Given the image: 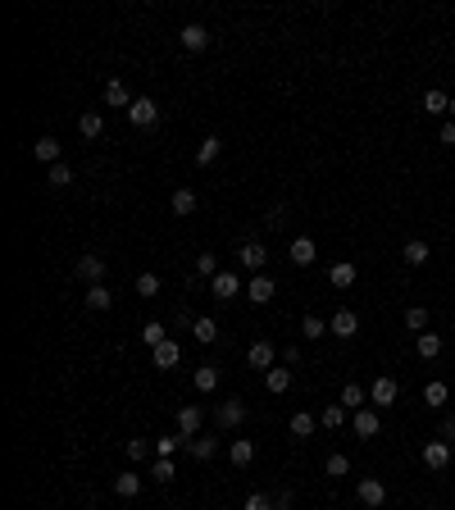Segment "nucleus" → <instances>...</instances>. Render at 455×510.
I'll list each match as a JSON object with an SVG mask.
<instances>
[{
    "label": "nucleus",
    "mask_w": 455,
    "mask_h": 510,
    "mask_svg": "<svg viewBox=\"0 0 455 510\" xmlns=\"http://www.w3.org/2000/svg\"><path fill=\"white\" fill-rule=\"evenodd\" d=\"M287 255H292V264H301V269H310V264L319 260V246H315V237H296Z\"/></svg>",
    "instance_id": "4468645a"
},
{
    "label": "nucleus",
    "mask_w": 455,
    "mask_h": 510,
    "mask_svg": "<svg viewBox=\"0 0 455 510\" xmlns=\"http://www.w3.org/2000/svg\"><path fill=\"white\" fill-rule=\"evenodd\" d=\"M141 342L155 351L160 342H169V328H164V324H146V328H141Z\"/></svg>",
    "instance_id": "4c0bfd02"
},
{
    "label": "nucleus",
    "mask_w": 455,
    "mask_h": 510,
    "mask_svg": "<svg viewBox=\"0 0 455 510\" xmlns=\"http://www.w3.org/2000/svg\"><path fill=\"white\" fill-rule=\"evenodd\" d=\"M196 273H201V278H219V260L210 255V251H205V255H196Z\"/></svg>",
    "instance_id": "a18cd8bd"
},
{
    "label": "nucleus",
    "mask_w": 455,
    "mask_h": 510,
    "mask_svg": "<svg viewBox=\"0 0 455 510\" xmlns=\"http://www.w3.org/2000/svg\"><path fill=\"white\" fill-rule=\"evenodd\" d=\"M178 42H183V51L201 55V51H210V28L205 23H187L183 33H178Z\"/></svg>",
    "instance_id": "20e7f679"
},
{
    "label": "nucleus",
    "mask_w": 455,
    "mask_h": 510,
    "mask_svg": "<svg viewBox=\"0 0 455 510\" xmlns=\"http://www.w3.org/2000/svg\"><path fill=\"white\" fill-rule=\"evenodd\" d=\"M246 510H273V506H269V497H264V492H250V497H246Z\"/></svg>",
    "instance_id": "de8ad7c7"
},
{
    "label": "nucleus",
    "mask_w": 455,
    "mask_h": 510,
    "mask_svg": "<svg viewBox=\"0 0 455 510\" xmlns=\"http://www.w3.org/2000/svg\"><path fill=\"white\" fill-rule=\"evenodd\" d=\"M196 206H201V201H196V192H192V187H178V192H174V215H178V219L196 215Z\"/></svg>",
    "instance_id": "4be33fe9"
},
{
    "label": "nucleus",
    "mask_w": 455,
    "mask_h": 510,
    "mask_svg": "<svg viewBox=\"0 0 455 510\" xmlns=\"http://www.w3.org/2000/svg\"><path fill=\"white\" fill-rule=\"evenodd\" d=\"M414 351H419L423 360H437V356H442V337H437L433 328H428V333H419V342H414Z\"/></svg>",
    "instance_id": "b1692460"
},
{
    "label": "nucleus",
    "mask_w": 455,
    "mask_h": 510,
    "mask_svg": "<svg viewBox=\"0 0 455 510\" xmlns=\"http://www.w3.org/2000/svg\"><path fill=\"white\" fill-rule=\"evenodd\" d=\"M77 132H82L87 141H96L100 132H105V114H100V109H87V114L77 119Z\"/></svg>",
    "instance_id": "6ab92c4d"
},
{
    "label": "nucleus",
    "mask_w": 455,
    "mask_h": 510,
    "mask_svg": "<svg viewBox=\"0 0 455 510\" xmlns=\"http://www.w3.org/2000/svg\"><path fill=\"white\" fill-rule=\"evenodd\" d=\"M228 460H232L237 469H246L250 460H255V442H250V437H237V442L228 446Z\"/></svg>",
    "instance_id": "a211bd4d"
},
{
    "label": "nucleus",
    "mask_w": 455,
    "mask_h": 510,
    "mask_svg": "<svg viewBox=\"0 0 455 510\" xmlns=\"http://www.w3.org/2000/svg\"><path fill=\"white\" fill-rule=\"evenodd\" d=\"M423 465L442 474V469L451 465V442H442V437H433V442H423Z\"/></svg>",
    "instance_id": "39448f33"
},
{
    "label": "nucleus",
    "mask_w": 455,
    "mask_h": 510,
    "mask_svg": "<svg viewBox=\"0 0 455 510\" xmlns=\"http://www.w3.org/2000/svg\"><path fill=\"white\" fill-rule=\"evenodd\" d=\"M324 333H328V324H324L319 315H305V319H301V337H305V342H319Z\"/></svg>",
    "instance_id": "2f4dec72"
},
{
    "label": "nucleus",
    "mask_w": 455,
    "mask_h": 510,
    "mask_svg": "<svg viewBox=\"0 0 455 510\" xmlns=\"http://www.w3.org/2000/svg\"><path fill=\"white\" fill-rule=\"evenodd\" d=\"M201 424H205V410H201V406H183V410H178V433L183 437H196Z\"/></svg>",
    "instance_id": "ddd939ff"
},
{
    "label": "nucleus",
    "mask_w": 455,
    "mask_h": 510,
    "mask_svg": "<svg viewBox=\"0 0 455 510\" xmlns=\"http://www.w3.org/2000/svg\"><path fill=\"white\" fill-rule=\"evenodd\" d=\"M109 305H114V292H109L105 282L87 287V310H109Z\"/></svg>",
    "instance_id": "cd10ccee"
},
{
    "label": "nucleus",
    "mask_w": 455,
    "mask_h": 510,
    "mask_svg": "<svg viewBox=\"0 0 455 510\" xmlns=\"http://www.w3.org/2000/svg\"><path fill=\"white\" fill-rule=\"evenodd\" d=\"M187 442V437L183 433H178V437H155V456H164V460H174V451H178V446H183Z\"/></svg>",
    "instance_id": "37998d69"
},
{
    "label": "nucleus",
    "mask_w": 455,
    "mask_h": 510,
    "mask_svg": "<svg viewBox=\"0 0 455 510\" xmlns=\"http://www.w3.org/2000/svg\"><path fill=\"white\" fill-rule=\"evenodd\" d=\"M451 437H455V415H451V419H442V442H451Z\"/></svg>",
    "instance_id": "3c124183"
},
{
    "label": "nucleus",
    "mask_w": 455,
    "mask_h": 510,
    "mask_svg": "<svg viewBox=\"0 0 455 510\" xmlns=\"http://www.w3.org/2000/svg\"><path fill=\"white\" fill-rule=\"evenodd\" d=\"M423 109H428V114H446V109H451V96H446V91H437V87H428V96H423Z\"/></svg>",
    "instance_id": "c756f323"
},
{
    "label": "nucleus",
    "mask_w": 455,
    "mask_h": 510,
    "mask_svg": "<svg viewBox=\"0 0 455 510\" xmlns=\"http://www.w3.org/2000/svg\"><path fill=\"white\" fill-rule=\"evenodd\" d=\"M401 255H405V264H410V269H423V264H428V242H419V237L405 242Z\"/></svg>",
    "instance_id": "393cba45"
},
{
    "label": "nucleus",
    "mask_w": 455,
    "mask_h": 510,
    "mask_svg": "<svg viewBox=\"0 0 455 510\" xmlns=\"http://www.w3.org/2000/svg\"><path fill=\"white\" fill-rule=\"evenodd\" d=\"M328 278H333V287H342V292H346V287H355V264H351V260L333 264V269H328Z\"/></svg>",
    "instance_id": "5701e85b"
},
{
    "label": "nucleus",
    "mask_w": 455,
    "mask_h": 510,
    "mask_svg": "<svg viewBox=\"0 0 455 510\" xmlns=\"http://www.w3.org/2000/svg\"><path fill=\"white\" fill-rule=\"evenodd\" d=\"M315 428H319V419L310 410H296L292 415V424H287V433L296 437V442H301V437H315Z\"/></svg>",
    "instance_id": "f3484780"
},
{
    "label": "nucleus",
    "mask_w": 455,
    "mask_h": 510,
    "mask_svg": "<svg viewBox=\"0 0 455 510\" xmlns=\"http://www.w3.org/2000/svg\"><path fill=\"white\" fill-rule=\"evenodd\" d=\"M446 114H451V123H455V96H451V109H446Z\"/></svg>",
    "instance_id": "603ef678"
},
{
    "label": "nucleus",
    "mask_w": 455,
    "mask_h": 510,
    "mask_svg": "<svg viewBox=\"0 0 455 510\" xmlns=\"http://www.w3.org/2000/svg\"><path fill=\"white\" fill-rule=\"evenodd\" d=\"M219 151H223V141H219V137H205L201 146H196V164H214Z\"/></svg>",
    "instance_id": "7c9ffc66"
},
{
    "label": "nucleus",
    "mask_w": 455,
    "mask_h": 510,
    "mask_svg": "<svg viewBox=\"0 0 455 510\" xmlns=\"http://www.w3.org/2000/svg\"><path fill=\"white\" fill-rule=\"evenodd\" d=\"M77 278L87 282V287H96V282L105 278V255H96V251H87V255L77 260Z\"/></svg>",
    "instance_id": "423d86ee"
},
{
    "label": "nucleus",
    "mask_w": 455,
    "mask_h": 510,
    "mask_svg": "<svg viewBox=\"0 0 455 510\" xmlns=\"http://www.w3.org/2000/svg\"><path fill=\"white\" fill-rule=\"evenodd\" d=\"M137 296H146V301L160 296V273H141V278H137Z\"/></svg>",
    "instance_id": "c03bdc74"
},
{
    "label": "nucleus",
    "mask_w": 455,
    "mask_h": 510,
    "mask_svg": "<svg viewBox=\"0 0 455 510\" xmlns=\"http://www.w3.org/2000/svg\"><path fill=\"white\" fill-rule=\"evenodd\" d=\"M324 474L328 478H346L351 474V460L342 456V451H337V456H328V465H324Z\"/></svg>",
    "instance_id": "79ce46f5"
},
{
    "label": "nucleus",
    "mask_w": 455,
    "mask_h": 510,
    "mask_svg": "<svg viewBox=\"0 0 455 510\" xmlns=\"http://www.w3.org/2000/svg\"><path fill=\"white\" fill-rule=\"evenodd\" d=\"M442 146H455V123H442Z\"/></svg>",
    "instance_id": "8fccbe9b"
},
{
    "label": "nucleus",
    "mask_w": 455,
    "mask_h": 510,
    "mask_svg": "<svg viewBox=\"0 0 455 510\" xmlns=\"http://www.w3.org/2000/svg\"><path fill=\"white\" fill-rule=\"evenodd\" d=\"M192 383H196V392H214L219 383H223V374H219L214 365H201V370L192 374Z\"/></svg>",
    "instance_id": "412c9836"
},
{
    "label": "nucleus",
    "mask_w": 455,
    "mask_h": 510,
    "mask_svg": "<svg viewBox=\"0 0 455 510\" xmlns=\"http://www.w3.org/2000/svg\"><path fill=\"white\" fill-rule=\"evenodd\" d=\"M114 492H119V497H137V492H141V474H119V478H114Z\"/></svg>",
    "instance_id": "e433bc0d"
},
{
    "label": "nucleus",
    "mask_w": 455,
    "mask_h": 510,
    "mask_svg": "<svg viewBox=\"0 0 455 510\" xmlns=\"http://www.w3.org/2000/svg\"><path fill=\"white\" fill-rule=\"evenodd\" d=\"M237 260H241V269L255 278V273L269 264V251H264V242H241V251H237Z\"/></svg>",
    "instance_id": "f03ea898"
},
{
    "label": "nucleus",
    "mask_w": 455,
    "mask_h": 510,
    "mask_svg": "<svg viewBox=\"0 0 455 510\" xmlns=\"http://www.w3.org/2000/svg\"><path fill=\"white\" fill-rule=\"evenodd\" d=\"M405 328H414V333H428V310H423V305H410V310H405Z\"/></svg>",
    "instance_id": "ea45409f"
},
{
    "label": "nucleus",
    "mask_w": 455,
    "mask_h": 510,
    "mask_svg": "<svg viewBox=\"0 0 455 510\" xmlns=\"http://www.w3.org/2000/svg\"><path fill=\"white\" fill-rule=\"evenodd\" d=\"M132 100H137V96L128 91L123 78H109V82H105V105L109 109H132Z\"/></svg>",
    "instance_id": "9d476101"
},
{
    "label": "nucleus",
    "mask_w": 455,
    "mask_h": 510,
    "mask_svg": "<svg viewBox=\"0 0 455 510\" xmlns=\"http://www.w3.org/2000/svg\"><path fill=\"white\" fill-rule=\"evenodd\" d=\"M151 451H155V446H146V442H141V437H132V442H128V456L137 460V465H141V460H146V456H151Z\"/></svg>",
    "instance_id": "49530a36"
},
{
    "label": "nucleus",
    "mask_w": 455,
    "mask_h": 510,
    "mask_svg": "<svg viewBox=\"0 0 455 510\" xmlns=\"http://www.w3.org/2000/svg\"><path fill=\"white\" fill-rule=\"evenodd\" d=\"M210 292H214V301H232L241 292V278L237 273H219V278H210Z\"/></svg>",
    "instance_id": "2eb2a0df"
},
{
    "label": "nucleus",
    "mask_w": 455,
    "mask_h": 510,
    "mask_svg": "<svg viewBox=\"0 0 455 510\" xmlns=\"http://www.w3.org/2000/svg\"><path fill=\"white\" fill-rule=\"evenodd\" d=\"M174 474H178V469H174V460L155 456V465H151V478H155V483H174Z\"/></svg>",
    "instance_id": "a19ab883"
},
{
    "label": "nucleus",
    "mask_w": 455,
    "mask_h": 510,
    "mask_svg": "<svg viewBox=\"0 0 455 510\" xmlns=\"http://www.w3.org/2000/svg\"><path fill=\"white\" fill-rule=\"evenodd\" d=\"M273 342H250V351H246V370H260V374H269L273 370Z\"/></svg>",
    "instance_id": "0eeeda50"
},
{
    "label": "nucleus",
    "mask_w": 455,
    "mask_h": 510,
    "mask_svg": "<svg viewBox=\"0 0 455 510\" xmlns=\"http://www.w3.org/2000/svg\"><path fill=\"white\" fill-rule=\"evenodd\" d=\"M192 337H196V342H214V337H219V324H214V319H196V324H192Z\"/></svg>",
    "instance_id": "c9c22d12"
},
{
    "label": "nucleus",
    "mask_w": 455,
    "mask_h": 510,
    "mask_svg": "<svg viewBox=\"0 0 455 510\" xmlns=\"http://www.w3.org/2000/svg\"><path fill=\"white\" fill-rule=\"evenodd\" d=\"M423 401H428V410H437V406H446V383L433 379L428 388H423Z\"/></svg>",
    "instance_id": "72a5a7b5"
},
{
    "label": "nucleus",
    "mask_w": 455,
    "mask_h": 510,
    "mask_svg": "<svg viewBox=\"0 0 455 510\" xmlns=\"http://www.w3.org/2000/svg\"><path fill=\"white\" fill-rule=\"evenodd\" d=\"M378 410H355V433L360 437H378Z\"/></svg>",
    "instance_id": "a878e982"
},
{
    "label": "nucleus",
    "mask_w": 455,
    "mask_h": 510,
    "mask_svg": "<svg viewBox=\"0 0 455 510\" xmlns=\"http://www.w3.org/2000/svg\"><path fill=\"white\" fill-rule=\"evenodd\" d=\"M282 360H287V365H301V347H282Z\"/></svg>",
    "instance_id": "09e8293b"
},
{
    "label": "nucleus",
    "mask_w": 455,
    "mask_h": 510,
    "mask_svg": "<svg viewBox=\"0 0 455 510\" xmlns=\"http://www.w3.org/2000/svg\"><path fill=\"white\" fill-rule=\"evenodd\" d=\"M273 510H287V501H278V506H273Z\"/></svg>",
    "instance_id": "864d4df0"
},
{
    "label": "nucleus",
    "mask_w": 455,
    "mask_h": 510,
    "mask_svg": "<svg viewBox=\"0 0 455 510\" xmlns=\"http://www.w3.org/2000/svg\"><path fill=\"white\" fill-rule=\"evenodd\" d=\"M219 428H241V424H246V401H241V397H232V401H223L219 406Z\"/></svg>",
    "instance_id": "6e6552de"
},
{
    "label": "nucleus",
    "mask_w": 455,
    "mask_h": 510,
    "mask_svg": "<svg viewBox=\"0 0 455 510\" xmlns=\"http://www.w3.org/2000/svg\"><path fill=\"white\" fill-rule=\"evenodd\" d=\"M273 292H278V287H273L269 273H255V278L246 282V296H250L255 305H269V301H273Z\"/></svg>",
    "instance_id": "f8f14e48"
},
{
    "label": "nucleus",
    "mask_w": 455,
    "mask_h": 510,
    "mask_svg": "<svg viewBox=\"0 0 455 510\" xmlns=\"http://www.w3.org/2000/svg\"><path fill=\"white\" fill-rule=\"evenodd\" d=\"M319 424H324V428H342V424H346V406H342V401H333L324 415H319Z\"/></svg>",
    "instance_id": "f704fd0d"
},
{
    "label": "nucleus",
    "mask_w": 455,
    "mask_h": 510,
    "mask_svg": "<svg viewBox=\"0 0 455 510\" xmlns=\"http://www.w3.org/2000/svg\"><path fill=\"white\" fill-rule=\"evenodd\" d=\"M328 333H333V337H342V342H351V337L360 333V319H355V310H337V315L328 319Z\"/></svg>",
    "instance_id": "1a4fd4ad"
},
{
    "label": "nucleus",
    "mask_w": 455,
    "mask_h": 510,
    "mask_svg": "<svg viewBox=\"0 0 455 510\" xmlns=\"http://www.w3.org/2000/svg\"><path fill=\"white\" fill-rule=\"evenodd\" d=\"M128 123L132 128H155V123H160V105H155L151 96H137L132 109H128Z\"/></svg>",
    "instance_id": "f257e3e1"
},
{
    "label": "nucleus",
    "mask_w": 455,
    "mask_h": 510,
    "mask_svg": "<svg viewBox=\"0 0 455 510\" xmlns=\"http://www.w3.org/2000/svg\"><path fill=\"white\" fill-rule=\"evenodd\" d=\"M59 151H64V146H59V137H41V141L32 146V155H37L41 164H59Z\"/></svg>",
    "instance_id": "aec40b11"
},
{
    "label": "nucleus",
    "mask_w": 455,
    "mask_h": 510,
    "mask_svg": "<svg viewBox=\"0 0 455 510\" xmlns=\"http://www.w3.org/2000/svg\"><path fill=\"white\" fill-rule=\"evenodd\" d=\"M46 183H50V187H68V183H73V169H68L64 160H59V164H50V174H46Z\"/></svg>",
    "instance_id": "58836bf2"
},
{
    "label": "nucleus",
    "mask_w": 455,
    "mask_h": 510,
    "mask_svg": "<svg viewBox=\"0 0 455 510\" xmlns=\"http://www.w3.org/2000/svg\"><path fill=\"white\" fill-rule=\"evenodd\" d=\"M396 397H401V388H396V379H387V374H382V379H373V388H369V401L378 406V410H391V406H396Z\"/></svg>",
    "instance_id": "7ed1b4c3"
},
{
    "label": "nucleus",
    "mask_w": 455,
    "mask_h": 510,
    "mask_svg": "<svg viewBox=\"0 0 455 510\" xmlns=\"http://www.w3.org/2000/svg\"><path fill=\"white\" fill-rule=\"evenodd\" d=\"M355 492H360V501H364L369 510L387 501V488H382V478H360V488H355Z\"/></svg>",
    "instance_id": "dca6fc26"
},
{
    "label": "nucleus",
    "mask_w": 455,
    "mask_h": 510,
    "mask_svg": "<svg viewBox=\"0 0 455 510\" xmlns=\"http://www.w3.org/2000/svg\"><path fill=\"white\" fill-rule=\"evenodd\" d=\"M187 446H192V456H196V460H214V451H219L214 437H192Z\"/></svg>",
    "instance_id": "473e14b6"
},
{
    "label": "nucleus",
    "mask_w": 455,
    "mask_h": 510,
    "mask_svg": "<svg viewBox=\"0 0 455 510\" xmlns=\"http://www.w3.org/2000/svg\"><path fill=\"white\" fill-rule=\"evenodd\" d=\"M264 383H269V392H278V397H282V392L292 388V370H287V365H273V370L264 374Z\"/></svg>",
    "instance_id": "bb28decb"
},
{
    "label": "nucleus",
    "mask_w": 455,
    "mask_h": 510,
    "mask_svg": "<svg viewBox=\"0 0 455 510\" xmlns=\"http://www.w3.org/2000/svg\"><path fill=\"white\" fill-rule=\"evenodd\" d=\"M155 370H178V360H183V347H178V337H169V342H160V347L151 351Z\"/></svg>",
    "instance_id": "9b49d317"
},
{
    "label": "nucleus",
    "mask_w": 455,
    "mask_h": 510,
    "mask_svg": "<svg viewBox=\"0 0 455 510\" xmlns=\"http://www.w3.org/2000/svg\"><path fill=\"white\" fill-rule=\"evenodd\" d=\"M364 401H369V392L360 388V383H346V388H342V406H346V410H364Z\"/></svg>",
    "instance_id": "c85d7f7f"
}]
</instances>
